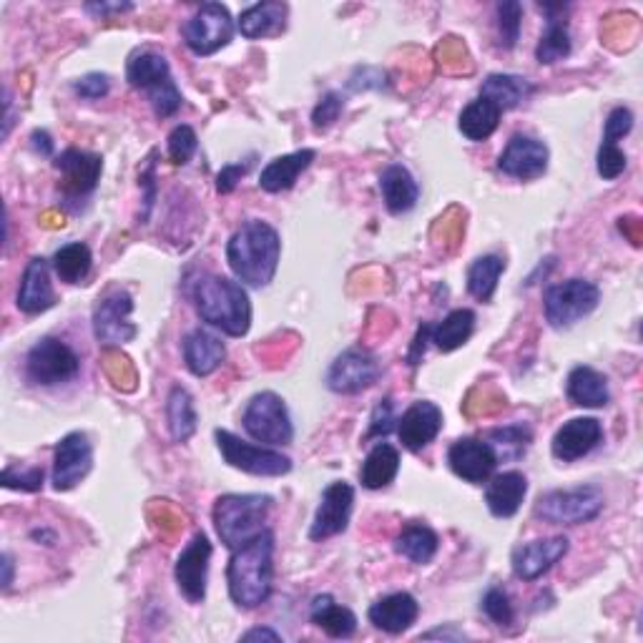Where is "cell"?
<instances>
[{
    "label": "cell",
    "instance_id": "1",
    "mask_svg": "<svg viewBox=\"0 0 643 643\" xmlns=\"http://www.w3.org/2000/svg\"><path fill=\"white\" fill-rule=\"evenodd\" d=\"M275 533L265 528L257 538L234 548L226 566V586L237 609L251 611L269 601L275 588Z\"/></svg>",
    "mask_w": 643,
    "mask_h": 643
},
{
    "label": "cell",
    "instance_id": "2",
    "mask_svg": "<svg viewBox=\"0 0 643 643\" xmlns=\"http://www.w3.org/2000/svg\"><path fill=\"white\" fill-rule=\"evenodd\" d=\"M282 257V239L275 226L249 219L226 242V261L237 282L247 287H267L275 279Z\"/></svg>",
    "mask_w": 643,
    "mask_h": 643
},
{
    "label": "cell",
    "instance_id": "3",
    "mask_svg": "<svg viewBox=\"0 0 643 643\" xmlns=\"http://www.w3.org/2000/svg\"><path fill=\"white\" fill-rule=\"evenodd\" d=\"M192 302L199 317L229 337H244L251 328V300L242 282L202 271L192 282Z\"/></svg>",
    "mask_w": 643,
    "mask_h": 643
},
{
    "label": "cell",
    "instance_id": "4",
    "mask_svg": "<svg viewBox=\"0 0 643 643\" xmlns=\"http://www.w3.org/2000/svg\"><path fill=\"white\" fill-rule=\"evenodd\" d=\"M271 505H275V497L261 493H229L216 497L212 511L216 536L229 550L244 546L267 528Z\"/></svg>",
    "mask_w": 643,
    "mask_h": 643
},
{
    "label": "cell",
    "instance_id": "5",
    "mask_svg": "<svg viewBox=\"0 0 643 643\" xmlns=\"http://www.w3.org/2000/svg\"><path fill=\"white\" fill-rule=\"evenodd\" d=\"M126 81L133 88L147 90L149 104L159 119L174 116L184 104V96H181L176 81L171 76L169 61L157 51H136L129 58V66H126Z\"/></svg>",
    "mask_w": 643,
    "mask_h": 643
},
{
    "label": "cell",
    "instance_id": "6",
    "mask_svg": "<svg viewBox=\"0 0 643 643\" xmlns=\"http://www.w3.org/2000/svg\"><path fill=\"white\" fill-rule=\"evenodd\" d=\"M603 505L606 495L599 485H578L543 493L533 513L548 525H583L599 518Z\"/></svg>",
    "mask_w": 643,
    "mask_h": 643
},
{
    "label": "cell",
    "instance_id": "7",
    "mask_svg": "<svg viewBox=\"0 0 643 643\" xmlns=\"http://www.w3.org/2000/svg\"><path fill=\"white\" fill-rule=\"evenodd\" d=\"M242 428L259 446L269 448H285L292 446L294 440V425L289 418L287 403L277 393H257L244 407Z\"/></svg>",
    "mask_w": 643,
    "mask_h": 643
},
{
    "label": "cell",
    "instance_id": "8",
    "mask_svg": "<svg viewBox=\"0 0 643 643\" xmlns=\"http://www.w3.org/2000/svg\"><path fill=\"white\" fill-rule=\"evenodd\" d=\"M599 304L601 289L588 279H568V282L550 285L543 294V312H546V322L554 330L574 328L576 322L596 312Z\"/></svg>",
    "mask_w": 643,
    "mask_h": 643
},
{
    "label": "cell",
    "instance_id": "9",
    "mask_svg": "<svg viewBox=\"0 0 643 643\" xmlns=\"http://www.w3.org/2000/svg\"><path fill=\"white\" fill-rule=\"evenodd\" d=\"M214 440L216 448L222 452L224 463L232 465L234 470H242V473L247 475L279 478L292 470V460L282 456L279 450L269 446H255V442L242 440L229 430H214Z\"/></svg>",
    "mask_w": 643,
    "mask_h": 643
},
{
    "label": "cell",
    "instance_id": "10",
    "mask_svg": "<svg viewBox=\"0 0 643 643\" xmlns=\"http://www.w3.org/2000/svg\"><path fill=\"white\" fill-rule=\"evenodd\" d=\"M81 373V360L66 342L58 337H43L25 355V377L33 385L53 387L71 383Z\"/></svg>",
    "mask_w": 643,
    "mask_h": 643
},
{
    "label": "cell",
    "instance_id": "11",
    "mask_svg": "<svg viewBox=\"0 0 643 643\" xmlns=\"http://www.w3.org/2000/svg\"><path fill=\"white\" fill-rule=\"evenodd\" d=\"M184 43L194 56H214L234 39V21L229 8L222 3H204L181 29Z\"/></svg>",
    "mask_w": 643,
    "mask_h": 643
},
{
    "label": "cell",
    "instance_id": "12",
    "mask_svg": "<svg viewBox=\"0 0 643 643\" xmlns=\"http://www.w3.org/2000/svg\"><path fill=\"white\" fill-rule=\"evenodd\" d=\"M133 300L126 289H114L94 307V334L101 347H121L136 340L139 328L131 322Z\"/></svg>",
    "mask_w": 643,
    "mask_h": 643
},
{
    "label": "cell",
    "instance_id": "13",
    "mask_svg": "<svg viewBox=\"0 0 643 643\" xmlns=\"http://www.w3.org/2000/svg\"><path fill=\"white\" fill-rule=\"evenodd\" d=\"M53 167L61 174L58 189L61 196L66 202H84L96 192L98 181L104 174V159L98 153L81 151V149H66L53 161Z\"/></svg>",
    "mask_w": 643,
    "mask_h": 643
},
{
    "label": "cell",
    "instance_id": "14",
    "mask_svg": "<svg viewBox=\"0 0 643 643\" xmlns=\"http://www.w3.org/2000/svg\"><path fill=\"white\" fill-rule=\"evenodd\" d=\"M212 554H214V548L210 538H206V533H196L176 558L174 578H176L181 596H184L189 603H204L206 599Z\"/></svg>",
    "mask_w": 643,
    "mask_h": 643
},
{
    "label": "cell",
    "instance_id": "15",
    "mask_svg": "<svg viewBox=\"0 0 643 643\" xmlns=\"http://www.w3.org/2000/svg\"><path fill=\"white\" fill-rule=\"evenodd\" d=\"M94 468V446H90L86 432H68L58 440L53 450V487L58 493H68L86 480Z\"/></svg>",
    "mask_w": 643,
    "mask_h": 643
},
{
    "label": "cell",
    "instance_id": "16",
    "mask_svg": "<svg viewBox=\"0 0 643 643\" xmlns=\"http://www.w3.org/2000/svg\"><path fill=\"white\" fill-rule=\"evenodd\" d=\"M379 377V362L367 350L350 347L334 357L328 369V387L337 395H357L373 387Z\"/></svg>",
    "mask_w": 643,
    "mask_h": 643
},
{
    "label": "cell",
    "instance_id": "17",
    "mask_svg": "<svg viewBox=\"0 0 643 643\" xmlns=\"http://www.w3.org/2000/svg\"><path fill=\"white\" fill-rule=\"evenodd\" d=\"M352 505H355V487L350 483L337 480V483L324 487L320 508H317L314 521L310 525V540L322 543L347 531Z\"/></svg>",
    "mask_w": 643,
    "mask_h": 643
},
{
    "label": "cell",
    "instance_id": "18",
    "mask_svg": "<svg viewBox=\"0 0 643 643\" xmlns=\"http://www.w3.org/2000/svg\"><path fill=\"white\" fill-rule=\"evenodd\" d=\"M548 161H550V151L546 143L536 139V136L515 133L508 141V147L503 149L501 159H497V169L511 179L533 181L546 174Z\"/></svg>",
    "mask_w": 643,
    "mask_h": 643
},
{
    "label": "cell",
    "instance_id": "19",
    "mask_svg": "<svg viewBox=\"0 0 643 643\" xmlns=\"http://www.w3.org/2000/svg\"><path fill=\"white\" fill-rule=\"evenodd\" d=\"M448 465L458 478L465 483L483 485L493 478L497 468V458L493 448L485 440L478 438H460L448 450Z\"/></svg>",
    "mask_w": 643,
    "mask_h": 643
},
{
    "label": "cell",
    "instance_id": "20",
    "mask_svg": "<svg viewBox=\"0 0 643 643\" xmlns=\"http://www.w3.org/2000/svg\"><path fill=\"white\" fill-rule=\"evenodd\" d=\"M570 540L566 536H554V538H538L531 543H523L513 550L511 564L513 574L521 578V581H538L543 574H548L560 558L568 554Z\"/></svg>",
    "mask_w": 643,
    "mask_h": 643
},
{
    "label": "cell",
    "instance_id": "21",
    "mask_svg": "<svg viewBox=\"0 0 643 643\" xmlns=\"http://www.w3.org/2000/svg\"><path fill=\"white\" fill-rule=\"evenodd\" d=\"M603 425L596 418H574L560 425L550 442V452L560 463H576L601 446Z\"/></svg>",
    "mask_w": 643,
    "mask_h": 643
},
{
    "label": "cell",
    "instance_id": "22",
    "mask_svg": "<svg viewBox=\"0 0 643 643\" xmlns=\"http://www.w3.org/2000/svg\"><path fill=\"white\" fill-rule=\"evenodd\" d=\"M442 430V410L430 400L412 403L403 412V418H397V438H400L403 448L410 452H420L435 442Z\"/></svg>",
    "mask_w": 643,
    "mask_h": 643
},
{
    "label": "cell",
    "instance_id": "23",
    "mask_svg": "<svg viewBox=\"0 0 643 643\" xmlns=\"http://www.w3.org/2000/svg\"><path fill=\"white\" fill-rule=\"evenodd\" d=\"M15 304L25 314L49 312L56 304V289L51 285L49 259L35 257L29 261V267H25L21 277V287H18Z\"/></svg>",
    "mask_w": 643,
    "mask_h": 643
},
{
    "label": "cell",
    "instance_id": "24",
    "mask_svg": "<svg viewBox=\"0 0 643 643\" xmlns=\"http://www.w3.org/2000/svg\"><path fill=\"white\" fill-rule=\"evenodd\" d=\"M420 615V603L412 593L397 591L383 596V599L369 606L367 619L375 629L389 633V636H397V633H405L407 629L418 621Z\"/></svg>",
    "mask_w": 643,
    "mask_h": 643
},
{
    "label": "cell",
    "instance_id": "25",
    "mask_svg": "<svg viewBox=\"0 0 643 643\" xmlns=\"http://www.w3.org/2000/svg\"><path fill=\"white\" fill-rule=\"evenodd\" d=\"M226 347L214 332L196 328L184 337V362L189 373L196 377H210L224 365Z\"/></svg>",
    "mask_w": 643,
    "mask_h": 643
},
{
    "label": "cell",
    "instance_id": "26",
    "mask_svg": "<svg viewBox=\"0 0 643 643\" xmlns=\"http://www.w3.org/2000/svg\"><path fill=\"white\" fill-rule=\"evenodd\" d=\"M379 192H383V202L389 214L412 212L420 199L418 181L403 164H387L379 171Z\"/></svg>",
    "mask_w": 643,
    "mask_h": 643
},
{
    "label": "cell",
    "instance_id": "27",
    "mask_svg": "<svg viewBox=\"0 0 643 643\" xmlns=\"http://www.w3.org/2000/svg\"><path fill=\"white\" fill-rule=\"evenodd\" d=\"M525 493H528V478L518 470H508L491 478L485 487V505L495 518H513L521 511Z\"/></svg>",
    "mask_w": 643,
    "mask_h": 643
},
{
    "label": "cell",
    "instance_id": "28",
    "mask_svg": "<svg viewBox=\"0 0 643 643\" xmlns=\"http://www.w3.org/2000/svg\"><path fill=\"white\" fill-rule=\"evenodd\" d=\"M317 159L314 149H300L294 153H287V157L271 159L269 164L261 169L259 174V186L265 189L267 194H282L289 192L297 184L302 171L312 167V161Z\"/></svg>",
    "mask_w": 643,
    "mask_h": 643
},
{
    "label": "cell",
    "instance_id": "29",
    "mask_svg": "<svg viewBox=\"0 0 643 643\" xmlns=\"http://www.w3.org/2000/svg\"><path fill=\"white\" fill-rule=\"evenodd\" d=\"M566 395L568 400L578 407H606L611 400V389L609 379L599 369L578 365L570 369V375L566 379Z\"/></svg>",
    "mask_w": 643,
    "mask_h": 643
},
{
    "label": "cell",
    "instance_id": "30",
    "mask_svg": "<svg viewBox=\"0 0 643 643\" xmlns=\"http://www.w3.org/2000/svg\"><path fill=\"white\" fill-rule=\"evenodd\" d=\"M287 15H289L287 3H275V0H267V3H255V6H249L247 11H242L239 33L249 41L267 39V35H277V33L285 31Z\"/></svg>",
    "mask_w": 643,
    "mask_h": 643
},
{
    "label": "cell",
    "instance_id": "31",
    "mask_svg": "<svg viewBox=\"0 0 643 643\" xmlns=\"http://www.w3.org/2000/svg\"><path fill=\"white\" fill-rule=\"evenodd\" d=\"M310 619L314 626H320L332 639H352L357 631V615L340 606L330 593L314 596L310 606Z\"/></svg>",
    "mask_w": 643,
    "mask_h": 643
},
{
    "label": "cell",
    "instance_id": "32",
    "mask_svg": "<svg viewBox=\"0 0 643 643\" xmlns=\"http://www.w3.org/2000/svg\"><path fill=\"white\" fill-rule=\"evenodd\" d=\"M400 473V452L389 442H377V446L367 452L365 463L360 468V483L367 491H383Z\"/></svg>",
    "mask_w": 643,
    "mask_h": 643
},
{
    "label": "cell",
    "instance_id": "33",
    "mask_svg": "<svg viewBox=\"0 0 643 643\" xmlns=\"http://www.w3.org/2000/svg\"><path fill=\"white\" fill-rule=\"evenodd\" d=\"M533 90L536 88L523 76L491 74L483 81V86H480V98H487L501 111H511V108H518L523 101H528Z\"/></svg>",
    "mask_w": 643,
    "mask_h": 643
},
{
    "label": "cell",
    "instance_id": "34",
    "mask_svg": "<svg viewBox=\"0 0 643 643\" xmlns=\"http://www.w3.org/2000/svg\"><path fill=\"white\" fill-rule=\"evenodd\" d=\"M440 538L430 525L425 523H407L400 536L395 538V550L415 566H428L438 556Z\"/></svg>",
    "mask_w": 643,
    "mask_h": 643
},
{
    "label": "cell",
    "instance_id": "35",
    "mask_svg": "<svg viewBox=\"0 0 643 643\" xmlns=\"http://www.w3.org/2000/svg\"><path fill=\"white\" fill-rule=\"evenodd\" d=\"M167 425L174 442H186L199 428V415L194 407V397L186 387H171L167 397Z\"/></svg>",
    "mask_w": 643,
    "mask_h": 643
},
{
    "label": "cell",
    "instance_id": "36",
    "mask_svg": "<svg viewBox=\"0 0 643 643\" xmlns=\"http://www.w3.org/2000/svg\"><path fill=\"white\" fill-rule=\"evenodd\" d=\"M503 111L495 104L487 101V98H475L470 101L463 114L458 119V129L470 141H487L495 133L497 126H501Z\"/></svg>",
    "mask_w": 643,
    "mask_h": 643
},
{
    "label": "cell",
    "instance_id": "37",
    "mask_svg": "<svg viewBox=\"0 0 643 643\" xmlns=\"http://www.w3.org/2000/svg\"><path fill=\"white\" fill-rule=\"evenodd\" d=\"M485 442L493 448L497 463H515L528 452L533 442V430L525 422L503 425V428H493L485 435Z\"/></svg>",
    "mask_w": 643,
    "mask_h": 643
},
{
    "label": "cell",
    "instance_id": "38",
    "mask_svg": "<svg viewBox=\"0 0 643 643\" xmlns=\"http://www.w3.org/2000/svg\"><path fill=\"white\" fill-rule=\"evenodd\" d=\"M475 332V312L473 310H452L446 320L440 324H435L430 342H435V347L440 352H456L463 347V344L473 337Z\"/></svg>",
    "mask_w": 643,
    "mask_h": 643
},
{
    "label": "cell",
    "instance_id": "39",
    "mask_svg": "<svg viewBox=\"0 0 643 643\" xmlns=\"http://www.w3.org/2000/svg\"><path fill=\"white\" fill-rule=\"evenodd\" d=\"M51 267L58 275L61 282L81 285L90 275V267H94V255H90L88 244L71 242V244H63L56 255H53Z\"/></svg>",
    "mask_w": 643,
    "mask_h": 643
},
{
    "label": "cell",
    "instance_id": "40",
    "mask_svg": "<svg viewBox=\"0 0 643 643\" xmlns=\"http://www.w3.org/2000/svg\"><path fill=\"white\" fill-rule=\"evenodd\" d=\"M503 271H505L503 257L497 255L478 257L468 269V292L473 294L478 302H491L497 289V279H501Z\"/></svg>",
    "mask_w": 643,
    "mask_h": 643
},
{
    "label": "cell",
    "instance_id": "41",
    "mask_svg": "<svg viewBox=\"0 0 643 643\" xmlns=\"http://www.w3.org/2000/svg\"><path fill=\"white\" fill-rule=\"evenodd\" d=\"M570 51H574V43H570L568 23L560 21V18H548L546 33L540 35L536 49V61L540 66H550V63L568 58Z\"/></svg>",
    "mask_w": 643,
    "mask_h": 643
},
{
    "label": "cell",
    "instance_id": "42",
    "mask_svg": "<svg viewBox=\"0 0 643 643\" xmlns=\"http://www.w3.org/2000/svg\"><path fill=\"white\" fill-rule=\"evenodd\" d=\"M497 45L503 51H513L518 45L523 29V6L521 3H497Z\"/></svg>",
    "mask_w": 643,
    "mask_h": 643
},
{
    "label": "cell",
    "instance_id": "43",
    "mask_svg": "<svg viewBox=\"0 0 643 643\" xmlns=\"http://www.w3.org/2000/svg\"><path fill=\"white\" fill-rule=\"evenodd\" d=\"M480 611H483L487 619H491L495 626H501V629L511 626V623L515 621V609L511 603V596L501 586L487 588L483 601H480Z\"/></svg>",
    "mask_w": 643,
    "mask_h": 643
},
{
    "label": "cell",
    "instance_id": "44",
    "mask_svg": "<svg viewBox=\"0 0 643 643\" xmlns=\"http://www.w3.org/2000/svg\"><path fill=\"white\" fill-rule=\"evenodd\" d=\"M167 147H169V159H171V164L186 167L189 161L194 159V153H196V149H199L196 131L192 129V126H186V124L176 126V129L169 133Z\"/></svg>",
    "mask_w": 643,
    "mask_h": 643
},
{
    "label": "cell",
    "instance_id": "45",
    "mask_svg": "<svg viewBox=\"0 0 643 643\" xmlns=\"http://www.w3.org/2000/svg\"><path fill=\"white\" fill-rule=\"evenodd\" d=\"M626 153L619 147V143H609L601 141L599 157H596V169H599V176L606 181L619 179L623 171H626Z\"/></svg>",
    "mask_w": 643,
    "mask_h": 643
},
{
    "label": "cell",
    "instance_id": "46",
    "mask_svg": "<svg viewBox=\"0 0 643 643\" xmlns=\"http://www.w3.org/2000/svg\"><path fill=\"white\" fill-rule=\"evenodd\" d=\"M43 468H6L3 470V485L8 491H23V493H35L43 487Z\"/></svg>",
    "mask_w": 643,
    "mask_h": 643
},
{
    "label": "cell",
    "instance_id": "47",
    "mask_svg": "<svg viewBox=\"0 0 643 643\" xmlns=\"http://www.w3.org/2000/svg\"><path fill=\"white\" fill-rule=\"evenodd\" d=\"M344 108V98L337 94V90H330V94H324L320 98V104L314 106L312 111V126L317 131H328L330 126L337 124L340 114Z\"/></svg>",
    "mask_w": 643,
    "mask_h": 643
},
{
    "label": "cell",
    "instance_id": "48",
    "mask_svg": "<svg viewBox=\"0 0 643 643\" xmlns=\"http://www.w3.org/2000/svg\"><path fill=\"white\" fill-rule=\"evenodd\" d=\"M633 129V111L626 106H615L613 111L606 119V129H603V141L609 143H619L623 136H629Z\"/></svg>",
    "mask_w": 643,
    "mask_h": 643
},
{
    "label": "cell",
    "instance_id": "49",
    "mask_svg": "<svg viewBox=\"0 0 643 643\" xmlns=\"http://www.w3.org/2000/svg\"><path fill=\"white\" fill-rule=\"evenodd\" d=\"M395 428H397L395 407H393V400H389V397H385V400L375 407L373 420H369L367 440H373V438H383V440H385L387 435L393 432Z\"/></svg>",
    "mask_w": 643,
    "mask_h": 643
},
{
    "label": "cell",
    "instance_id": "50",
    "mask_svg": "<svg viewBox=\"0 0 643 643\" xmlns=\"http://www.w3.org/2000/svg\"><path fill=\"white\" fill-rule=\"evenodd\" d=\"M74 90L76 96L86 98V101H98V98L108 96V90H111V78L106 74H86L84 78L74 81Z\"/></svg>",
    "mask_w": 643,
    "mask_h": 643
},
{
    "label": "cell",
    "instance_id": "51",
    "mask_svg": "<svg viewBox=\"0 0 643 643\" xmlns=\"http://www.w3.org/2000/svg\"><path fill=\"white\" fill-rule=\"evenodd\" d=\"M249 169H251V161H237V164L222 167L219 174H216V192L232 194L239 181L249 174Z\"/></svg>",
    "mask_w": 643,
    "mask_h": 643
},
{
    "label": "cell",
    "instance_id": "52",
    "mask_svg": "<svg viewBox=\"0 0 643 643\" xmlns=\"http://www.w3.org/2000/svg\"><path fill=\"white\" fill-rule=\"evenodd\" d=\"M430 334H432V324H422L415 334V340L410 344V352H407V365L410 367H418L422 357H425V350H428V342H430Z\"/></svg>",
    "mask_w": 643,
    "mask_h": 643
},
{
    "label": "cell",
    "instance_id": "53",
    "mask_svg": "<svg viewBox=\"0 0 643 643\" xmlns=\"http://www.w3.org/2000/svg\"><path fill=\"white\" fill-rule=\"evenodd\" d=\"M139 181H141V186H147V199H143V202H147V212H143V216H141V219L147 222L149 214H151V206H153V196H157V186H153V181H157V164H153V153L149 159L147 171H141Z\"/></svg>",
    "mask_w": 643,
    "mask_h": 643
},
{
    "label": "cell",
    "instance_id": "54",
    "mask_svg": "<svg viewBox=\"0 0 643 643\" xmlns=\"http://www.w3.org/2000/svg\"><path fill=\"white\" fill-rule=\"evenodd\" d=\"M131 3H88L86 11L88 13H96V15H111V13H124V11H131Z\"/></svg>",
    "mask_w": 643,
    "mask_h": 643
},
{
    "label": "cell",
    "instance_id": "55",
    "mask_svg": "<svg viewBox=\"0 0 643 643\" xmlns=\"http://www.w3.org/2000/svg\"><path fill=\"white\" fill-rule=\"evenodd\" d=\"M31 143H33V149L41 153V157H51V153H53V139L49 136V131L35 129L31 133Z\"/></svg>",
    "mask_w": 643,
    "mask_h": 643
},
{
    "label": "cell",
    "instance_id": "56",
    "mask_svg": "<svg viewBox=\"0 0 643 643\" xmlns=\"http://www.w3.org/2000/svg\"><path fill=\"white\" fill-rule=\"evenodd\" d=\"M420 639H446V641H463V639H468L463 631H458V629H452V626H448V629H435V631H430V633H425V636H420Z\"/></svg>",
    "mask_w": 643,
    "mask_h": 643
},
{
    "label": "cell",
    "instance_id": "57",
    "mask_svg": "<svg viewBox=\"0 0 643 643\" xmlns=\"http://www.w3.org/2000/svg\"><path fill=\"white\" fill-rule=\"evenodd\" d=\"M259 639H269V641H282V633L265 629V626H257V629H249L244 633L242 641H259Z\"/></svg>",
    "mask_w": 643,
    "mask_h": 643
},
{
    "label": "cell",
    "instance_id": "58",
    "mask_svg": "<svg viewBox=\"0 0 643 643\" xmlns=\"http://www.w3.org/2000/svg\"><path fill=\"white\" fill-rule=\"evenodd\" d=\"M0 566H3V591H8V588L13 586V574H15L13 556L3 554V558H0Z\"/></svg>",
    "mask_w": 643,
    "mask_h": 643
},
{
    "label": "cell",
    "instance_id": "59",
    "mask_svg": "<svg viewBox=\"0 0 643 643\" xmlns=\"http://www.w3.org/2000/svg\"><path fill=\"white\" fill-rule=\"evenodd\" d=\"M3 106H6V116H3V141L8 139V133H11V126H13V114H11V90L3 88Z\"/></svg>",
    "mask_w": 643,
    "mask_h": 643
}]
</instances>
